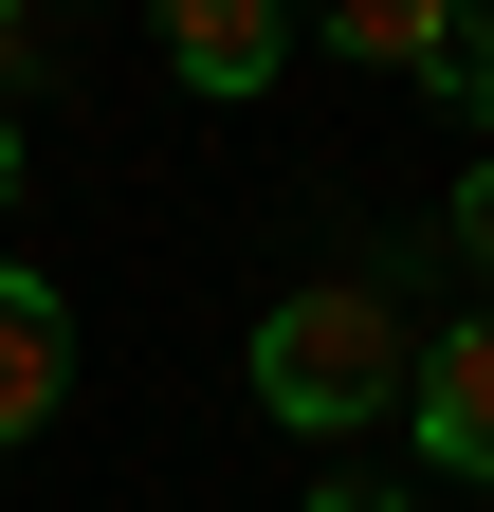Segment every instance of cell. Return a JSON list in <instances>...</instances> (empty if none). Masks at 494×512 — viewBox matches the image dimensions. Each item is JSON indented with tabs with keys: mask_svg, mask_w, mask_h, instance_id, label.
<instances>
[{
	"mask_svg": "<svg viewBox=\"0 0 494 512\" xmlns=\"http://www.w3.org/2000/svg\"><path fill=\"white\" fill-rule=\"evenodd\" d=\"M403 384H421V330L385 311V275H312V293L257 311V403H275L293 439H366V421H403Z\"/></svg>",
	"mask_w": 494,
	"mask_h": 512,
	"instance_id": "6da1fadb",
	"label": "cell"
},
{
	"mask_svg": "<svg viewBox=\"0 0 494 512\" xmlns=\"http://www.w3.org/2000/svg\"><path fill=\"white\" fill-rule=\"evenodd\" d=\"M403 403H421V458L494 494V311H458V330L421 348V384H403Z\"/></svg>",
	"mask_w": 494,
	"mask_h": 512,
	"instance_id": "7a4b0ae2",
	"label": "cell"
},
{
	"mask_svg": "<svg viewBox=\"0 0 494 512\" xmlns=\"http://www.w3.org/2000/svg\"><path fill=\"white\" fill-rule=\"evenodd\" d=\"M165 74L183 92H275L293 74V19L275 0H165Z\"/></svg>",
	"mask_w": 494,
	"mask_h": 512,
	"instance_id": "3957f363",
	"label": "cell"
},
{
	"mask_svg": "<svg viewBox=\"0 0 494 512\" xmlns=\"http://www.w3.org/2000/svg\"><path fill=\"white\" fill-rule=\"evenodd\" d=\"M55 403H74V311L55 275H0V439H37Z\"/></svg>",
	"mask_w": 494,
	"mask_h": 512,
	"instance_id": "277c9868",
	"label": "cell"
},
{
	"mask_svg": "<svg viewBox=\"0 0 494 512\" xmlns=\"http://www.w3.org/2000/svg\"><path fill=\"white\" fill-rule=\"evenodd\" d=\"M330 55H366V74H458V19H440V0H348Z\"/></svg>",
	"mask_w": 494,
	"mask_h": 512,
	"instance_id": "5b68a950",
	"label": "cell"
},
{
	"mask_svg": "<svg viewBox=\"0 0 494 512\" xmlns=\"http://www.w3.org/2000/svg\"><path fill=\"white\" fill-rule=\"evenodd\" d=\"M458 256H476V275H494V147L458 165Z\"/></svg>",
	"mask_w": 494,
	"mask_h": 512,
	"instance_id": "8992f818",
	"label": "cell"
},
{
	"mask_svg": "<svg viewBox=\"0 0 494 512\" xmlns=\"http://www.w3.org/2000/svg\"><path fill=\"white\" fill-rule=\"evenodd\" d=\"M312 512H403V494H385V476H330V494H312Z\"/></svg>",
	"mask_w": 494,
	"mask_h": 512,
	"instance_id": "52a82bcc",
	"label": "cell"
},
{
	"mask_svg": "<svg viewBox=\"0 0 494 512\" xmlns=\"http://www.w3.org/2000/svg\"><path fill=\"white\" fill-rule=\"evenodd\" d=\"M19 55H37V19H19V0H0V74H19Z\"/></svg>",
	"mask_w": 494,
	"mask_h": 512,
	"instance_id": "ba28073f",
	"label": "cell"
},
{
	"mask_svg": "<svg viewBox=\"0 0 494 512\" xmlns=\"http://www.w3.org/2000/svg\"><path fill=\"white\" fill-rule=\"evenodd\" d=\"M0 202H19V128H0Z\"/></svg>",
	"mask_w": 494,
	"mask_h": 512,
	"instance_id": "9c48e42d",
	"label": "cell"
}]
</instances>
